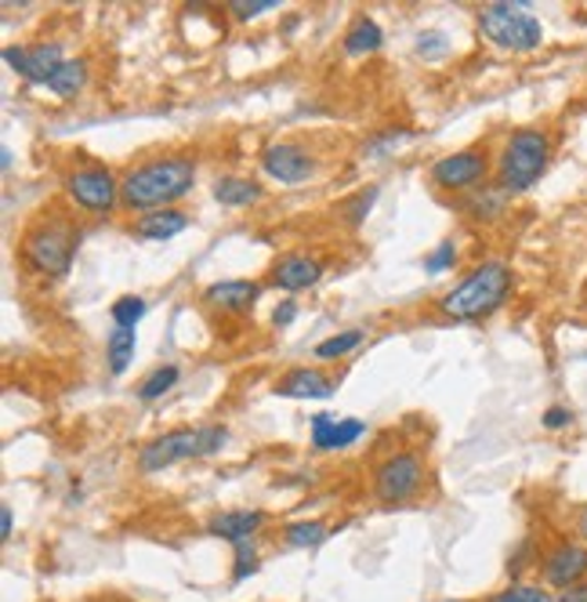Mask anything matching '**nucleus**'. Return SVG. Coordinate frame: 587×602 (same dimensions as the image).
<instances>
[{"label": "nucleus", "instance_id": "bb28decb", "mask_svg": "<svg viewBox=\"0 0 587 602\" xmlns=\"http://www.w3.org/2000/svg\"><path fill=\"white\" fill-rule=\"evenodd\" d=\"M178 378H182V374H178V367H171V363H167V367H156L139 385V399H145V404H149V399H160L164 393H171L174 385H178Z\"/></svg>", "mask_w": 587, "mask_h": 602}, {"label": "nucleus", "instance_id": "2f4dec72", "mask_svg": "<svg viewBox=\"0 0 587 602\" xmlns=\"http://www.w3.org/2000/svg\"><path fill=\"white\" fill-rule=\"evenodd\" d=\"M373 200H378V185H370V190H363V193H359V196H352V200H348V211H345V218H348V225H359V222H363L367 215H370V204H373Z\"/></svg>", "mask_w": 587, "mask_h": 602}, {"label": "nucleus", "instance_id": "1a4fd4ad", "mask_svg": "<svg viewBox=\"0 0 587 602\" xmlns=\"http://www.w3.org/2000/svg\"><path fill=\"white\" fill-rule=\"evenodd\" d=\"M486 174H490V157H486V149L471 146V149H460V153L435 160L428 179L439 185V190L471 193V190H479V185H486Z\"/></svg>", "mask_w": 587, "mask_h": 602}, {"label": "nucleus", "instance_id": "4468645a", "mask_svg": "<svg viewBox=\"0 0 587 602\" xmlns=\"http://www.w3.org/2000/svg\"><path fill=\"white\" fill-rule=\"evenodd\" d=\"M334 388H337L334 378H327L323 370H316V367H294V370L283 374L272 393L286 396V399H330Z\"/></svg>", "mask_w": 587, "mask_h": 602}, {"label": "nucleus", "instance_id": "a211bd4d", "mask_svg": "<svg viewBox=\"0 0 587 602\" xmlns=\"http://www.w3.org/2000/svg\"><path fill=\"white\" fill-rule=\"evenodd\" d=\"M185 229H189V215H185V211H174V207L142 215L131 225V233L139 236V240H174V236L185 233Z\"/></svg>", "mask_w": 587, "mask_h": 602}, {"label": "nucleus", "instance_id": "dca6fc26", "mask_svg": "<svg viewBox=\"0 0 587 602\" xmlns=\"http://www.w3.org/2000/svg\"><path fill=\"white\" fill-rule=\"evenodd\" d=\"M323 276V261L312 255H283L276 266H272V283L283 287V291H305V287H316Z\"/></svg>", "mask_w": 587, "mask_h": 602}, {"label": "nucleus", "instance_id": "f257e3e1", "mask_svg": "<svg viewBox=\"0 0 587 602\" xmlns=\"http://www.w3.org/2000/svg\"><path fill=\"white\" fill-rule=\"evenodd\" d=\"M193 185H196L193 157H153L120 179V207L134 211V215H153V211H164L174 200H182Z\"/></svg>", "mask_w": 587, "mask_h": 602}, {"label": "nucleus", "instance_id": "9d476101", "mask_svg": "<svg viewBox=\"0 0 587 602\" xmlns=\"http://www.w3.org/2000/svg\"><path fill=\"white\" fill-rule=\"evenodd\" d=\"M541 581L552 592H566L587 581V545L580 537H562L541 556Z\"/></svg>", "mask_w": 587, "mask_h": 602}, {"label": "nucleus", "instance_id": "6ab92c4d", "mask_svg": "<svg viewBox=\"0 0 587 602\" xmlns=\"http://www.w3.org/2000/svg\"><path fill=\"white\" fill-rule=\"evenodd\" d=\"M210 193H215L221 207H251V204H258L265 190L251 179H240V174H221Z\"/></svg>", "mask_w": 587, "mask_h": 602}, {"label": "nucleus", "instance_id": "0eeeda50", "mask_svg": "<svg viewBox=\"0 0 587 602\" xmlns=\"http://www.w3.org/2000/svg\"><path fill=\"white\" fill-rule=\"evenodd\" d=\"M424 491V458L417 450H395L373 469V497L381 505H406Z\"/></svg>", "mask_w": 587, "mask_h": 602}, {"label": "nucleus", "instance_id": "c9c22d12", "mask_svg": "<svg viewBox=\"0 0 587 602\" xmlns=\"http://www.w3.org/2000/svg\"><path fill=\"white\" fill-rule=\"evenodd\" d=\"M297 320V301H280L276 305V312H272V323H276V327H291V323Z\"/></svg>", "mask_w": 587, "mask_h": 602}, {"label": "nucleus", "instance_id": "b1692460", "mask_svg": "<svg viewBox=\"0 0 587 602\" xmlns=\"http://www.w3.org/2000/svg\"><path fill=\"white\" fill-rule=\"evenodd\" d=\"M283 541L291 548H316L327 541V523L319 519H297L283 526Z\"/></svg>", "mask_w": 587, "mask_h": 602}, {"label": "nucleus", "instance_id": "f03ea898", "mask_svg": "<svg viewBox=\"0 0 587 602\" xmlns=\"http://www.w3.org/2000/svg\"><path fill=\"white\" fill-rule=\"evenodd\" d=\"M511 294V269L504 261H482L454 291L443 294L439 309L454 320H486L504 305Z\"/></svg>", "mask_w": 587, "mask_h": 602}, {"label": "nucleus", "instance_id": "412c9836", "mask_svg": "<svg viewBox=\"0 0 587 602\" xmlns=\"http://www.w3.org/2000/svg\"><path fill=\"white\" fill-rule=\"evenodd\" d=\"M134 345H139V334L134 327H112L109 331V342H106V363L112 374H123L128 370V363L134 356Z\"/></svg>", "mask_w": 587, "mask_h": 602}, {"label": "nucleus", "instance_id": "9b49d317", "mask_svg": "<svg viewBox=\"0 0 587 602\" xmlns=\"http://www.w3.org/2000/svg\"><path fill=\"white\" fill-rule=\"evenodd\" d=\"M261 171L283 185H302L316 174V160L294 142H272L269 149H261Z\"/></svg>", "mask_w": 587, "mask_h": 602}, {"label": "nucleus", "instance_id": "ea45409f", "mask_svg": "<svg viewBox=\"0 0 587 602\" xmlns=\"http://www.w3.org/2000/svg\"><path fill=\"white\" fill-rule=\"evenodd\" d=\"M0 164H4V171H11V149H0Z\"/></svg>", "mask_w": 587, "mask_h": 602}, {"label": "nucleus", "instance_id": "aec40b11", "mask_svg": "<svg viewBox=\"0 0 587 602\" xmlns=\"http://www.w3.org/2000/svg\"><path fill=\"white\" fill-rule=\"evenodd\" d=\"M504 204H508V193L501 190V185H479V190L465 193V204H460V207H465L471 218L490 222V218L501 215Z\"/></svg>", "mask_w": 587, "mask_h": 602}, {"label": "nucleus", "instance_id": "f8f14e48", "mask_svg": "<svg viewBox=\"0 0 587 602\" xmlns=\"http://www.w3.org/2000/svg\"><path fill=\"white\" fill-rule=\"evenodd\" d=\"M4 62H8V66L15 69L26 84L44 87L47 80L55 77V69H58L66 58H62V47H58V44H30V47L8 44V47H4Z\"/></svg>", "mask_w": 587, "mask_h": 602}, {"label": "nucleus", "instance_id": "6e6552de", "mask_svg": "<svg viewBox=\"0 0 587 602\" xmlns=\"http://www.w3.org/2000/svg\"><path fill=\"white\" fill-rule=\"evenodd\" d=\"M66 196L87 215H109L120 204V182L102 164H84L66 174Z\"/></svg>", "mask_w": 587, "mask_h": 602}, {"label": "nucleus", "instance_id": "f3484780", "mask_svg": "<svg viewBox=\"0 0 587 602\" xmlns=\"http://www.w3.org/2000/svg\"><path fill=\"white\" fill-rule=\"evenodd\" d=\"M204 298L210 301V305L225 309V312H243L261 298V283H254V280H221V283H210L204 291Z\"/></svg>", "mask_w": 587, "mask_h": 602}, {"label": "nucleus", "instance_id": "7c9ffc66", "mask_svg": "<svg viewBox=\"0 0 587 602\" xmlns=\"http://www.w3.org/2000/svg\"><path fill=\"white\" fill-rule=\"evenodd\" d=\"M454 261H457V244L454 240H443L428 258H424V269H428L432 276H439V272H446L449 266H454Z\"/></svg>", "mask_w": 587, "mask_h": 602}, {"label": "nucleus", "instance_id": "2eb2a0df", "mask_svg": "<svg viewBox=\"0 0 587 602\" xmlns=\"http://www.w3.org/2000/svg\"><path fill=\"white\" fill-rule=\"evenodd\" d=\"M363 432H367V424L356 418L337 421L334 413H316V418H312V447L316 450H345Z\"/></svg>", "mask_w": 587, "mask_h": 602}, {"label": "nucleus", "instance_id": "cd10ccee", "mask_svg": "<svg viewBox=\"0 0 587 602\" xmlns=\"http://www.w3.org/2000/svg\"><path fill=\"white\" fill-rule=\"evenodd\" d=\"M112 327H134L142 316H145V298H139V294H123V298H117L112 301Z\"/></svg>", "mask_w": 587, "mask_h": 602}, {"label": "nucleus", "instance_id": "f704fd0d", "mask_svg": "<svg viewBox=\"0 0 587 602\" xmlns=\"http://www.w3.org/2000/svg\"><path fill=\"white\" fill-rule=\"evenodd\" d=\"M569 424H573V410H566V407H552L544 413V429L558 432V429H569Z\"/></svg>", "mask_w": 587, "mask_h": 602}, {"label": "nucleus", "instance_id": "c756f323", "mask_svg": "<svg viewBox=\"0 0 587 602\" xmlns=\"http://www.w3.org/2000/svg\"><path fill=\"white\" fill-rule=\"evenodd\" d=\"M276 4H280V0H232V4H229V15H232V19H240V22H251V19H258V15H265V11H272Z\"/></svg>", "mask_w": 587, "mask_h": 602}, {"label": "nucleus", "instance_id": "72a5a7b5", "mask_svg": "<svg viewBox=\"0 0 587 602\" xmlns=\"http://www.w3.org/2000/svg\"><path fill=\"white\" fill-rule=\"evenodd\" d=\"M417 52H421L424 58H432V55L446 52V41H443V33H439V30H428V33H421V36H417Z\"/></svg>", "mask_w": 587, "mask_h": 602}, {"label": "nucleus", "instance_id": "c85d7f7f", "mask_svg": "<svg viewBox=\"0 0 587 602\" xmlns=\"http://www.w3.org/2000/svg\"><path fill=\"white\" fill-rule=\"evenodd\" d=\"M258 567H261V559H258L254 541L236 545V556H232V584H240V581H247V577H254Z\"/></svg>", "mask_w": 587, "mask_h": 602}, {"label": "nucleus", "instance_id": "423d86ee", "mask_svg": "<svg viewBox=\"0 0 587 602\" xmlns=\"http://www.w3.org/2000/svg\"><path fill=\"white\" fill-rule=\"evenodd\" d=\"M479 30L490 44L504 52H533L544 41L541 19L533 15L530 4H490L479 11Z\"/></svg>", "mask_w": 587, "mask_h": 602}, {"label": "nucleus", "instance_id": "4be33fe9", "mask_svg": "<svg viewBox=\"0 0 587 602\" xmlns=\"http://www.w3.org/2000/svg\"><path fill=\"white\" fill-rule=\"evenodd\" d=\"M84 84H87V66H84L80 58H66V62H62V66L55 69V77L47 80L44 87H47V92H52L55 98H73Z\"/></svg>", "mask_w": 587, "mask_h": 602}, {"label": "nucleus", "instance_id": "20e7f679", "mask_svg": "<svg viewBox=\"0 0 587 602\" xmlns=\"http://www.w3.org/2000/svg\"><path fill=\"white\" fill-rule=\"evenodd\" d=\"M80 247V229L66 215L41 218L22 240V261L41 276H66Z\"/></svg>", "mask_w": 587, "mask_h": 602}, {"label": "nucleus", "instance_id": "393cba45", "mask_svg": "<svg viewBox=\"0 0 587 602\" xmlns=\"http://www.w3.org/2000/svg\"><path fill=\"white\" fill-rule=\"evenodd\" d=\"M359 342H363V331H341V334L327 337V342H319L312 356H316L319 363H334V359L352 353V348H359Z\"/></svg>", "mask_w": 587, "mask_h": 602}, {"label": "nucleus", "instance_id": "a878e982", "mask_svg": "<svg viewBox=\"0 0 587 602\" xmlns=\"http://www.w3.org/2000/svg\"><path fill=\"white\" fill-rule=\"evenodd\" d=\"M486 602H555V592L544 584H508L501 592H493Z\"/></svg>", "mask_w": 587, "mask_h": 602}, {"label": "nucleus", "instance_id": "473e14b6", "mask_svg": "<svg viewBox=\"0 0 587 602\" xmlns=\"http://www.w3.org/2000/svg\"><path fill=\"white\" fill-rule=\"evenodd\" d=\"M406 131H384L381 138H370V142L363 146V157H384V153H392V149L403 142Z\"/></svg>", "mask_w": 587, "mask_h": 602}, {"label": "nucleus", "instance_id": "5701e85b", "mask_svg": "<svg viewBox=\"0 0 587 602\" xmlns=\"http://www.w3.org/2000/svg\"><path fill=\"white\" fill-rule=\"evenodd\" d=\"M384 44V33L373 19H359L352 30L345 33V52L348 55H373Z\"/></svg>", "mask_w": 587, "mask_h": 602}, {"label": "nucleus", "instance_id": "e433bc0d", "mask_svg": "<svg viewBox=\"0 0 587 602\" xmlns=\"http://www.w3.org/2000/svg\"><path fill=\"white\" fill-rule=\"evenodd\" d=\"M555 602H587V581L566 588V592H555Z\"/></svg>", "mask_w": 587, "mask_h": 602}, {"label": "nucleus", "instance_id": "ddd939ff", "mask_svg": "<svg viewBox=\"0 0 587 602\" xmlns=\"http://www.w3.org/2000/svg\"><path fill=\"white\" fill-rule=\"evenodd\" d=\"M261 526H265V512H258V508H232V512H218V516L207 523V530L236 548V545L254 541Z\"/></svg>", "mask_w": 587, "mask_h": 602}, {"label": "nucleus", "instance_id": "39448f33", "mask_svg": "<svg viewBox=\"0 0 587 602\" xmlns=\"http://www.w3.org/2000/svg\"><path fill=\"white\" fill-rule=\"evenodd\" d=\"M225 439H229V432H225L221 424H199V429L164 432V436H156L153 443L142 447L139 469L153 475V472H164L171 465H178V461L210 458V454H218V450L225 447Z\"/></svg>", "mask_w": 587, "mask_h": 602}, {"label": "nucleus", "instance_id": "58836bf2", "mask_svg": "<svg viewBox=\"0 0 587 602\" xmlns=\"http://www.w3.org/2000/svg\"><path fill=\"white\" fill-rule=\"evenodd\" d=\"M577 537H580V541L587 545V505L577 512Z\"/></svg>", "mask_w": 587, "mask_h": 602}, {"label": "nucleus", "instance_id": "4c0bfd02", "mask_svg": "<svg viewBox=\"0 0 587 602\" xmlns=\"http://www.w3.org/2000/svg\"><path fill=\"white\" fill-rule=\"evenodd\" d=\"M11 534H15V512H11V508L4 505V508H0V537L8 541Z\"/></svg>", "mask_w": 587, "mask_h": 602}, {"label": "nucleus", "instance_id": "7ed1b4c3", "mask_svg": "<svg viewBox=\"0 0 587 602\" xmlns=\"http://www.w3.org/2000/svg\"><path fill=\"white\" fill-rule=\"evenodd\" d=\"M547 160H552V138L541 128H519L508 135V142L497 157V185L515 196L530 193L536 182L544 179Z\"/></svg>", "mask_w": 587, "mask_h": 602}]
</instances>
